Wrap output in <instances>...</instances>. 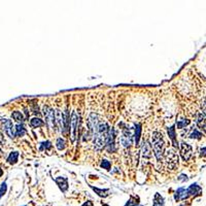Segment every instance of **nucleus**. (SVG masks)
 I'll use <instances>...</instances> for the list:
<instances>
[{"instance_id": "16", "label": "nucleus", "mask_w": 206, "mask_h": 206, "mask_svg": "<svg viewBox=\"0 0 206 206\" xmlns=\"http://www.w3.org/2000/svg\"><path fill=\"white\" fill-rule=\"evenodd\" d=\"M164 205V199L159 193H157L154 197V203L153 206H163Z\"/></svg>"}, {"instance_id": "26", "label": "nucleus", "mask_w": 206, "mask_h": 206, "mask_svg": "<svg viewBox=\"0 0 206 206\" xmlns=\"http://www.w3.org/2000/svg\"><path fill=\"white\" fill-rule=\"evenodd\" d=\"M103 169H106V170H109L110 169V167H111V164H110V162L109 161H107V160H103L102 162H101V165H100Z\"/></svg>"}, {"instance_id": "10", "label": "nucleus", "mask_w": 206, "mask_h": 206, "mask_svg": "<svg viewBox=\"0 0 206 206\" xmlns=\"http://www.w3.org/2000/svg\"><path fill=\"white\" fill-rule=\"evenodd\" d=\"M56 183L59 185L60 190L62 192H66L67 189H68V180H67L66 177H62V176H59L55 180Z\"/></svg>"}, {"instance_id": "3", "label": "nucleus", "mask_w": 206, "mask_h": 206, "mask_svg": "<svg viewBox=\"0 0 206 206\" xmlns=\"http://www.w3.org/2000/svg\"><path fill=\"white\" fill-rule=\"evenodd\" d=\"M43 116L46 118V123L48 127L52 130H55L56 128V118H55V111L51 107L44 105L43 107Z\"/></svg>"}, {"instance_id": "31", "label": "nucleus", "mask_w": 206, "mask_h": 206, "mask_svg": "<svg viewBox=\"0 0 206 206\" xmlns=\"http://www.w3.org/2000/svg\"><path fill=\"white\" fill-rule=\"evenodd\" d=\"M4 140H3V136H2V134L0 133V144H3Z\"/></svg>"}, {"instance_id": "23", "label": "nucleus", "mask_w": 206, "mask_h": 206, "mask_svg": "<svg viewBox=\"0 0 206 206\" xmlns=\"http://www.w3.org/2000/svg\"><path fill=\"white\" fill-rule=\"evenodd\" d=\"M56 145H57V149L59 151H62V149H65V140L63 138H58L57 142H56Z\"/></svg>"}, {"instance_id": "17", "label": "nucleus", "mask_w": 206, "mask_h": 206, "mask_svg": "<svg viewBox=\"0 0 206 206\" xmlns=\"http://www.w3.org/2000/svg\"><path fill=\"white\" fill-rule=\"evenodd\" d=\"M30 125L33 127V128H39V127L43 126L44 123L42 122L39 118H33L32 120L30 121Z\"/></svg>"}, {"instance_id": "22", "label": "nucleus", "mask_w": 206, "mask_h": 206, "mask_svg": "<svg viewBox=\"0 0 206 206\" xmlns=\"http://www.w3.org/2000/svg\"><path fill=\"white\" fill-rule=\"evenodd\" d=\"M12 116L13 120L17 121V122H23L24 121V116L21 113V111H13Z\"/></svg>"}, {"instance_id": "24", "label": "nucleus", "mask_w": 206, "mask_h": 206, "mask_svg": "<svg viewBox=\"0 0 206 206\" xmlns=\"http://www.w3.org/2000/svg\"><path fill=\"white\" fill-rule=\"evenodd\" d=\"M190 137L191 138H196V139H199V138H201L202 137V133H201L199 130H197V129H195L193 132L191 133V135H190Z\"/></svg>"}, {"instance_id": "29", "label": "nucleus", "mask_w": 206, "mask_h": 206, "mask_svg": "<svg viewBox=\"0 0 206 206\" xmlns=\"http://www.w3.org/2000/svg\"><path fill=\"white\" fill-rule=\"evenodd\" d=\"M200 154H201V156H203V157L206 156V147H205V149H201V151H200Z\"/></svg>"}, {"instance_id": "4", "label": "nucleus", "mask_w": 206, "mask_h": 206, "mask_svg": "<svg viewBox=\"0 0 206 206\" xmlns=\"http://www.w3.org/2000/svg\"><path fill=\"white\" fill-rule=\"evenodd\" d=\"M165 161L167 163L168 168L174 169L178 164V156L173 149H168L166 154H165Z\"/></svg>"}, {"instance_id": "32", "label": "nucleus", "mask_w": 206, "mask_h": 206, "mask_svg": "<svg viewBox=\"0 0 206 206\" xmlns=\"http://www.w3.org/2000/svg\"><path fill=\"white\" fill-rule=\"evenodd\" d=\"M2 174H3V171H2V169L0 168V176H2Z\"/></svg>"}, {"instance_id": "27", "label": "nucleus", "mask_w": 206, "mask_h": 206, "mask_svg": "<svg viewBox=\"0 0 206 206\" xmlns=\"http://www.w3.org/2000/svg\"><path fill=\"white\" fill-rule=\"evenodd\" d=\"M6 189H7V185H6V182H2L1 185H0V198L5 194Z\"/></svg>"}, {"instance_id": "21", "label": "nucleus", "mask_w": 206, "mask_h": 206, "mask_svg": "<svg viewBox=\"0 0 206 206\" xmlns=\"http://www.w3.org/2000/svg\"><path fill=\"white\" fill-rule=\"evenodd\" d=\"M190 124V120H187V118H181V120H178L176 125H177V128L178 129H182L185 128V126Z\"/></svg>"}, {"instance_id": "30", "label": "nucleus", "mask_w": 206, "mask_h": 206, "mask_svg": "<svg viewBox=\"0 0 206 206\" xmlns=\"http://www.w3.org/2000/svg\"><path fill=\"white\" fill-rule=\"evenodd\" d=\"M82 206H94V205H93V202H91V201H87V202L85 203Z\"/></svg>"}, {"instance_id": "2", "label": "nucleus", "mask_w": 206, "mask_h": 206, "mask_svg": "<svg viewBox=\"0 0 206 206\" xmlns=\"http://www.w3.org/2000/svg\"><path fill=\"white\" fill-rule=\"evenodd\" d=\"M152 140H153L154 156H156L157 160L161 161L163 154V149H164V140H163L162 133L158 131H154L153 133V136H152Z\"/></svg>"}, {"instance_id": "28", "label": "nucleus", "mask_w": 206, "mask_h": 206, "mask_svg": "<svg viewBox=\"0 0 206 206\" xmlns=\"http://www.w3.org/2000/svg\"><path fill=\"white\" fill-rule=\"evenodd\" d=\"M202 110H203V113L206 116V98L204 99V101H203V104H202Z\"/></svg>"}, {"instance_id": "14", "label": "nucleus", "mask_w": 206, "mask_h": 206, "mask_svg": "<svg viewBox=\"0 0 206 206\" xmlns=\"http://www.w3.org/2000/svg\"><path fill=\"white\" fill-rule=\"evenodd\" d=\"M187 191H188L189 196H196V195H199L201 193V188L199 187L197 183H194V185H192Z\"/></svg>"}, {"instance_id": "20", "label": "nucleus", "mask_w": 206, "mask_h": 206, "mask_svg": "<svg viewBox=\"0 0 206 206\" xmlns=\"http://www.w3.org/2000/svg\"><path fill=\"white\" fill-rule=\"evenodd\" d=\"M92 189L94 190V192H95V193H97L98 195H99L100 197L105 198V197L108 196V193H109L108 190H100V189H97V188H94V187H92Z\"/></svg>"}, {"instance_id": "12", "label": "nucleus", "mask_w": 206, "mask_h": 206, "mask_svg": "<svg viewBox=\"0 0 206 206\" xmlns=\"http://www.w3.org/2000/svg\"><path fill=\"white\" fill-rule=\"evenodd\" d=\"M142 156L143 158H149L152 156V146L149 141H144L142 144Z\"/></svg>"}, {"instance_id": "33", "label": "nucleus", "mask_w": 206, "mask_h": 206, "mask_svg": "<svg viewBox=\"0 0 206 206\" xmlns=\"http://www.w3.org/2000/svg\"><path fill=\"white\" fill-rule=\"evenodd\" d=\"M103 206H108V205H106V204H104V205H103Z\"/></svg>"}, {"instance_id": "25", "label": "nucleus", "mask_w": 206, "mask_h": 206, "mask_svg": "<svg viewBox=\"0 0 206 206\" xmlns=\"http://www.w3.org/2000/svg\"><path fill=\"white\" fill-rule=\"evenodd\" d=\"M138 203H139V202H138V198L136 199L135 197H131V198H130V200L127 202V204L125 206H137Z\"/></svg>"}, {"instance_id": "5", "label": "nucleus", "mask_w": 206, "mask_h": 206, "mask_svg": "<svg viewBox=\"0 0 206 206\" xmlns=\"http://www.w3.org/2000/svg\"><path fill=\"white\" fill-rule=\"evenodd\" d=\"M133 134H132L131 130L128 128L124 129L122 134V138H121V141H122V144L124 145L125 147H129L130 145L132 144V140H133Z\"/></svg>"}, {"instance_id": "15", "label": "nucleus", "mask_w": 206, "mask_h": 206, "mask_svg": "<svg viewBox=\"0 0 206 206\" xmlns=\"http://www.w3.org/2000/svg\"><path fill=\"white\" fill-rule=\"evenodd\" d=\"M140 135H141V125L135 124V129H134V139H135L136 145H138V143H139Z\"/></svg>"}, {"instance_id": "8", "label": "nucleus", "mask_w": 206, "mask_h": 206, "mask_svg": "<svg viewBox=\"0 0 206 206\" xmlns=\"http://www.w3.org/2000/svg\"><path fill=\"white\" fill-rule=\"evenodd\" d=\"M78 127V116L75 111H73L71 115V120H70V128H71V137L72 140L75 139L77 137V129Z\"/></svg>"}, {"instance_id": "6", "label": "nucleus", "mask_w": 206, "mask_h": 206, "mask_svg": "<svg viewBox=\"0 0 206 206\" xmlns=\"http://www.w3.org/2000/svg\"><path fill=\"white\" fill-rule=\"evenodd\" d=\"M192 146L185 142H182L180 144V154L181 157L185 161H189L192 157Z\"/></svg>"}, {"instance_id": "1", "label": "nucleus", "mask_w": 206, "mask_h": 206, "mask_svg": "<svg viewBox=\"0 0 206 206\" xmlns=\"http://www.w3.org/2000/svg\"><path fill=\"white\" fill-rule=\"evenodd\" d=\"M109 131H110V127L106 122L98 124V127L94 134V146L96 149H101L103 146H105L109 135Z\"/></svg>"}, {"instance_id": "19", "label": "nucleus", "mask_w": 206, "mask_h": 206, "mask_svg": "<svg viewBox=\"0 0 206 206\" xmlns=\"http://www.w3.org/2000/svg\"><path fill=\"white\" fill-rule=\"evenodd\" d=\"M25 133H26V130L25 128H24V126L23 125H17V127H15V134H17V136H24L25 135Z\"/></svg>"}, {"instance_id": "7", "label": "nucleus", "mask_w": 206, "mask_h": 206, "mask_svg": "<svg viewBox=\"0 0 206 206\" xmlns=\"http://www.w3.org/2000/svg\"><path fill=\"white\" fill-rule=\"evenodd\" d=\"M1 125H2V127H3L5 133L7 134V136H10V138L15 137V131H13V126L12 121L7 120V118H3V120L1 121Z\"/></svg>"}, {"instance_id": "13", "label": "nucleus", "mask_w": 206, "mask_h": 206, "mask_svg": "<svg viewBox=\"0 0 206 206\" xmlns=\"http://www.w3.org/2000/svg\"><path fill=\"white\" fill-rule=\"evenodd\" d=\"M167 133H168V137L171 139V141L173 142L174 146L177 147L178 146V142L176 141V133H175V127L171 126L170 128H168L167 130Z\"/></svg>"}, {"instance_id": "18", "label": "nucleus", "mask_w": 206, "mask_h": 206, "mask_svg": "<svg viewBox=\"0 0 206 206\" xmlns=\"http://www.w3.org/2000/svg\"><path fill=\"white\" fill-rule=\"evenodd\" d=\"M18 158H19V153H18V152H13V153H10V154L8 156L7 161L10 164H15V163L18 162Z\"/></svg>"}, {"instance_id": "11", "label": "nucleus", "mask_w": 206, "mask_h": 206, "mask_svg": "<svg viewBox=\"0 0 206 206\" xmlns=\"http://www.w3.org/2000/svg\"><path fill=\"white\" fill-rule=\"evenodd\" d=\"M188 197H189V194H188L187 190L183 189V188H180V189L176 191L174 198H175L176 201H180V200H185V199H187Z\"/></svg>"}, {"instance_id": "9", "label": "nucleus", "mask_w": 206, "mask_h": 206, "mask_svg": "<svg viewBox=\"0 0 206 206\" xmlns=\"http://www.w3.org/2000/svg\"><path fill=\"white\" fill-rule=\"evenodd\" d=\"M197 125L204 133H206V116L204 113H198V116H197Z\"/></svg>"}]
</instances>
